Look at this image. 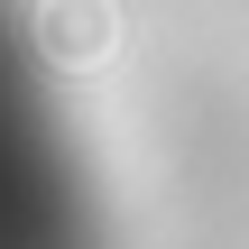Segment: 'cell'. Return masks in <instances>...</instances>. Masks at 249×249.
I'll list each match as a JSON object with an SVG mask.
<instances>
[{
  "instance_id": "cell-1",
  "label": "cell",
  "mask_w": 249,
  "mask_h": 249,
  "mask_svg": "<svg viewBox=\"0 0 249 249\" xmlns=\"http://www.w3.org/2000/svg\"><path fill=\"white\" fill-rule=\"evenodd\" d=\"M74 222H92L83 157L55 120V92L28 55L18 9L0 0V249H65Z\"/></svg>"
}]
</instances>
